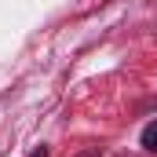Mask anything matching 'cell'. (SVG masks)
<instances>
[{"mask_svg": "<svg viewBox=\"0 0 157 157\" xmlns=\"http://www.w3.org/2000/svg\"><path fill=\"white\" fill-rule=\"evenodd\" d=\"M143 146H146L150 154H157V121H154V124H146V128H143Z\"/></svg>", "mask_w": 157, "mask_h": 157, "instance_id": "cell-1", "label": "cell"}, {"mask_svg": "<svg viewBox=\"0 0 157 157\" xmlns=\"http://www.w3.org/2000/svg\"><path fill=\"white\" fill-rule=\"evenodd\" d=\"M29 157H48V146H37V150H33Z\"/></svg>", "mask_w": 157, "mask_h": 157, "instance_id": "cell-2", "label": "cell"}, {"mask_svg": "<svg viewBox=\"0 0 157 157\" xmlns=\"http://www.w3.org/2000/svg\"><path fill=\"white\" fill-rule=\"evenodd\" d=\"M77 157H99V154H91V150H88V154H77Z\"/></svg>", "mask_w": 157, "mask_h": 157, "instance_id": "cell-3", "label": "cell"}]
</instances>
